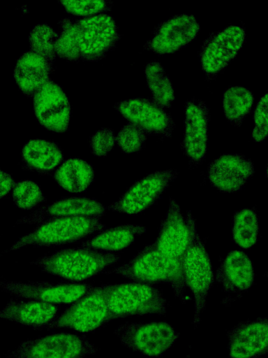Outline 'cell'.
Segmentation results:
<instances>
[{
	"instance_id": "obj_1",
	"label": "cell",
	"mask_w": 268,
	"mask_h": 358,
	"mask_svg": "<svg viewBox=\"0 0 268 358\" xmlns=\"http://www.w3.org/2000/svg\"><path fill=\"white\" fill-rule=\"evenodd\" d=\"M112 273L147 285L167 283L182 299L186 287L182 263L163 254L151 245L146 246L127 264Z\"/></svg>"
},
{
	"instance_id": "obj_2",
	"label": "cell",
	"mask_w": 268,
	"mask_h": 358,
	"mask_svg": "<svg viewBox=\"0 0 268 358\" xmlns=\"http://www.w3.org/2000/svg\"><path fill=\"white\" fill-rule=\"evenodd\" d=\"M119 256L87 248H65L32 262L43 271L80 282L90 278L116 264Z\"/></svg>"
},
{
	"instance_id": "obj_3",
	"label": "cell",
	"mask_w": 268,
	"mask_h": 358,
	"mask_svg": "<svg viewBox=\"0 0 268 358\" xmlns=\"http://www.w3.org/2000/svg\"><path fill=\"white\" fill-rule=\"evenodd\" d=\"M104 228L105 225L98 217L51 218L38 223L31 233L16 241L10 250L28 245L52 246L70 243Z\"/></svg>"
},
{
	"instance_id": "obj_4",
	"label": "cell",
	"mask_w": 268,
	"mask_h": 358,
	"mask_svg": "<svg viewBox=\"0 0 268 358\" xmlns=\"http://www.w3.org/2000/svg\"><path fill=\"white\" fill-rule=\"evenodd\" d=\"M105 286L111 320L166 312V300L149 285L135 282Z\"/></svg>"
},
{
	"instance_id": "obj_5",
	"label": "cell",
	"mask_w": 268,
	"mask_h": 358,
	"mask_svg": "<svg viewBox=\"0 0 268 358\" xmlns=\"http://www.w3.org/2000/svg\"><path fill=\"white\" fill-rule=\"evenodd\" d=\"M186 221L189 231V242L182 266L186 285L190 287L195 299L193 322L196 325L200 321V313L205 307L206 297L212 285L213 272L208 254L190 213H187Z\"/></svg>"
},
{
	"instance_id": "obj_6",
	"label": "cell",
	"mask_w": 268,
	"mask_h": 358,
	"mask_svg": "<svg viewBox=\"0 0 268 358\" xmlns=\"http://www.w3.org/2000/svg\"><path fill=\"white\" fill-rule=\"evenodd\" d=\"M111 320L105 286L93 287L66 310L47 329L68 328L81 332L97 330Z\"/></svg>"
},
{
	"instance_id": "obj_7",
	"label": "cell",
	"mask_w": 268,
	"mask_h": 358,
	"mask_svg": "<svg viewBox=\"0 0 268 358\" xmlns=\"http://www.w3.org/2000/svg\"><path fill=\"white\" fill-rule=\"evenodd\" d=\"M96 351L87 338L61 333L24 341L6 358H85Z\"/></svg>"
},
{
	"instance_id": "obj_8",
	"label": "cell",
	"mask_w": 268,
	"mask_h": 358,
	"mask_svg": "<svg viewBox=\"0 0 268 358\" xmlns=\"http://www.w3.org/2000/svg\"><path fill=\"white\" fill-rule=\"evenodd\" d=\"M115 333L124 345L150 357L161 356L179 337L171 325L162 322H127Z\"/></svg>"
},
{
	"instance_id": "obj_9",
	"label": "cell",
	"mask_w": 268,
	"mask_h": 358,
	"mask_svg": "<svg viewBox=\"0 0 268 358\" xmlns=\"http://www.w3.org/2000/svg\"><path fill=\"white\" fill-rule=\"evenodd\" d=\"M80 58L95 62L112 50L120 38L113 17L99 14L77 20L75 23Z\"/></svg>"
},
{
	"instance_id": "obj_10",
	"label": "cell",
	"mask_w": 268,
	"mask_h": 358,
	"mask_svg": "<svg viewBox=\"0 0 268 358\" xmlns=\"http://www.w3.org/2000/svg\"><path fill=\"white\" fill-rule=\"evenodd\" d=\"M245 31L229 26L211 34L203 43L200 54L202 70L209 79L221 71L236 56L245 39Z\"/></svg>"
},
{
	"instance_id": "obj_11",
	"label": "cell",
	"mask_w": 268,
	"mask_h": 358,
	"mask_svg": "<svg viewBox=\"0 0 268 358\" xmlns=\"http://www.w3.org/2000/svg\"><path fill=\"white\" fill-rule=\"evenodd\" d=\"M0 287L16 296L52 304L75 301L93 287L91 285L80 282L13 281H1Z\"/></svg>"
},
{
	"instance_id": "obj_12",
	"label": "cell",
	"mask_w": 268,
	"mask_h": 358,
	"mask_svg": "<svg viewBox=\"0 0 268 358\" xmlns=\"http://www.w3.org/2000/svg\"><path fill=\"white\" fill-rule=\"evenodd\" d=\"M177 176L173 169L154 172L133 184L108 208L126 214L142 212L152 205Z\"/></svg>"
},
{
	"instance_id": "obj_13",
	"label": "cell",
	"mask_w": 268,
	"mask_h": 358,
	"mask_svg": "<svg viewBox=\"0 0 268 358\" xmlns=\"http://www.w3.org/2000/svg\"><path fill=\"white\" fill-rule=\"evenodd\" d=\"M114 107L146 134L165 137L172 134L174 123L171 115L154 101L143 98L130 99L117 103Z\"/></svg>"
},
{
	"instance_id": "obj_14",
	"label": "cell",
	"mask_w": 268,
	"mask_h": 358,
	"mask_svg": "<svg viewBox=\"0 0 268 358\" xmlns=\"http://www.w3.org/2000/svg\"><path fill=\"white\" fill-rule=\"evenodd\" d=\"M199 31L193 15H175L156 26L144 48L160 55L174 52L191 42Z\"/></svg>"
},
{
	"instance_id": "obj_15",
	"label": "cell",
	"mask_w": 268,
	"mask_h": 358,
	"mask_svg": "<svg viewBox=\"0 0 268 358\" xmlns=\"http://www.w3.org/2000/svg\"><path fill=\"white\" fill-rule=\"evenodd\" d=\"M34 109L38 122L46 129L55 132L68 129L70 103L61 88L49 81L34 96Z\"/></svg>"
},
{
	"instance_id": "obj_16",
	"label": "cell",
	"mask_w": 268,
	"mask_h": 358,
	"mask_svg": "<svg viewBox=\"0 0 268 358\" xmlns=\"http://www.w3.org/2000/svg\"><path fill=\"white\" fill-rule=\"evenodd\" d=\"M209 110L201 100L191 99L185 106L184 132L182 148L195 164L204 158L208 143Z\"/></svg>"
},
{
	"instance_id": "obj_17",
	"label": "cell",
	"mask_w": 268,
	"mask_h": 358,
	"mask_svg": "<svg viewBox=\"0 0 268 358\" xmlns=\"http://www.w3.org/2000/svg\"><path fill=\"white\" fill-rule=\"evenodd\" d=\"M230 358H257L267 352V317L241 322L228 333Z\"/></svg>"
},
{
	"instance_id": "obj_18",
	"label": "cell",
	"mask_w": 268,
	"mask_h": 358,
	"mask_svg": "<svg viewBox=\"0 0 268 358\" xmlns=\"http://www.w3.org/2000/svg\"><path fill=\"white\" fill-rule=\"evenodd\" d=\"M253 173L252 162L238 154L222 155L213 161L208 169L211 183L223 192L240 189Z\"/></svg>"
},
{
	"instance_id": "obj_19",
	"label": "cell",
	"mask_w": 268,
	"mask_h": 358,
	"mask_svg": "<svg viewBox=\"0 0 268 358\" xmlns=\"http://www.w3.org/2000/svg\"><path fill=\"white\" fill-rule=\"evenodd\" d=\"M189 242V231L179 206L172 199L158 236L151 245L163 254L182 263Z\"/></svg>"
},
{
	"instance_id": "obj_20",
	"label": "cell",
	"mask_w": 268,
	"mask_h": 358,
	"mask_svg": "<svg viewBox=\"0 0 268 358\" xmlns=\"http://www.w3.org/2000/svg\"><path fill=\"white\" fill-rule=\"evenodd\" d=\"M105 208L98 201L84 197H71L44 206L28 217L19 220L18 224H36L44 220L73 216H94L100 217Z\"/></svg>"
},
{
	"instance_id": "obj_21",
	"label": "cell",
	"mask_w": 268,
	"mask_h": 358,
	"mask_svg": "<svg viewBox=\"0 0 268 358\" xmlns=\"http://www.w3.org/2000/svg\"><path fill=\"white\" fill-rule=\"evenodd\" d=\"M58 310L56 304L38 301L11 299L0 310V317L22 325L39 329L50 324Z\"/></svg>"
},
{
	"instance_id": "obj_22",
	"label": "cell",
	"mask_w": 268,
	"mask_h": 358,
	"mask_svg": "<svg viewBox=\"0 0 268 358\" xmlns=\"http://www.w3.org/2000/svg\"><path fill=\"white\" fill-rule=\"evenodd\" d=\"M51 64L43 57L31 52L24 53L14 68V78L27 96H34L49 80Z\"/></svg>"
},
{
	"instance_id": "obj_23",
	"label": "cell",
	"mask_w": 268,
	"mask_h": 358,
	"mask_svg": "<svg viewBox=\"0 0 268 358\" xmlns=\"http://www.w3.org/2000/svg\"><path fill=\"white\" fill-rule=\"evenodd\" d=\"M216 280L226 291L241 292L248 289L254 280L252 263L241 251H232L216 273Z\"/></svg>"
},
{
	"instance_id": "obj_24",
	"label": "cell",
	"mask_w": 268,
	"mask_h": 358,
	"mask_svg": "<svg viewBox=\"0 0 268 358\" xmlns=\"http://www.w3.org/2000/svg\"><path fill=\"white\" fill-rule=\"evenodd\" d=\"M63 155L54 143L42 139L27 142L22 150V161L25 169L47 174L62 161Z\"/></svg>"
},
{
	"instance_id": "obj_25",
	"label": "cell",
	"mask_w": 268,
	"mask_h": 358,
	"mask_svg": "<svg viewBox=\"0 0 268 358\" xmlns=\"http://www.w3.org/2000/svg\"><path fill=\"white\" fill-rule=\"evenodd\" d=\"M145 231L139 225H121L100 232L82 243L81 246L102 252H111L128 247L137 236Z\"/></svg>"
},
{
	"instance_id": "obj_26",
	"label": "cell",
	"mask_w": 268,
	"mask_h": 358,
	"mask_svg": "<svg viewBox=\"0 0 268 358\" xmlns=\"http://www.w3.org/2000/svg\"><path fill=\"white\" fill-rule=\"evenodd\" d=\"M94 178V171L91 164L77 158L65 161L54 174V179L60 187L75 193L86 190Z\"/></svg>"
},
{
	"instance_id": "obj_27",
	"label": "cell",
	"mask_w": 268,
	"mask_h": 358,
	"mask_svg": "<svg viewBox=\"0 0 268 358\" xmlns=\"http://www.w3.org/2000/svg\"><path fill=\"white\" fill-rule=\"evenodd\" d=\"M254 101L253 93L241 86H232L223 94V107L226 119L234 126H240L251 111Z\"/></svg>"
},
{
	"instance_id": "obj_28",
	"label": "cell",
	"mask_w": 268,
	"mask_h": 358,
	"mask_svg": "<svg viewBox=\"0 0 268 358\" xmlns=\"http://www.w3.org/2000/svg\"><path fill=\"white\" fill-rule=\"evenodd\" d=\"M144 74L154 101L162 107H170L175 99L174 88L163 66L158 62H149Z\"/></svg>"
},
{
	"instance_id": "obj_29",
	"label": "cell",
	"mask_w": 268,
	"mask_h": 358,
	"mask_svg": "<svg viewBox=\"0 0 268 358\" xmlns=\"http://www.w3.org/2000/svg\"><path fill=\"white\" fill-rule=\"evenodd\" d=\"M258 234V219L253 209L245 208L235 213L232 235L235 243L248 248L256 241Z\"/></svg>"
},
{
	"instance_id": "obj_30",
	"label": "cell",
	"mask_w": 268,
	"mask_h": 358,
	"mask_svg": "<svg viewBox=\"0 0 268 358\" xmlns=\"http://www.w3.org/2000/svg\"><path fill=\"white\" fill-rule=\"evenodd\" d=\"M57 33L47 24L36 25L31 31L29 41L31 52L43 57L50 64L55 56L54 38Z\"/></svg>"
},
{
	"instance_id": "obj_31",
	"label": "cell",
	"mask_w": 268,
	"mask_h": 358,
	"mask_svg": "<svg viewBox=\"0 0 268 358\" xmlns=\"http://www.w3.org/2000/svg\"><path fill=\"white\" fill-rule=\"evenodd\" d=\"M61 34L54 42L55 53L67 60L77 61L80 56L76 27L66 18L61 21Z\"/></svg>"
},
{
	"instance_id": "obj_32",
	"label": "cell",
	"mask_w": 268,
	"mask_h": 358,
	"mask_svg": "<svg viewBox=\"0 0 268 358\" xmlns=\"http://www.w3.org/2000/svg\"><path fill=\"white\" fill-rule=\"evenodd\" d=\"M13 199L21 209H31L45 201L40 187L29 180L20 181L13 187Z\"/></svg>"
},
{
	"instance_id": "obj_33",
	"label": "cell",
	"mask_w": 268,
	"mask_h": 358,
	"mask_svg": "<svg viewBox=\"0 0 268 358\" xmlns=\"http://www.w3.org/2000/svg\"><path fill=\"white\" fill-rule=\"evenodd\" d=\"M146 140V133L133 123H128L123 127L116 137L119 146L126 153L141 150Z\"/></svg>"
},
{
	"instance_id": "obj_34",
	"label": "cell",
	"mask_w": 268,
	"mask_h": 358,
	"mask_svg": "<svg viewBox=\"0 0 268 358\" xmlns=\"http://www.w3.org/2000/svg\"><path fill=\"white\" fill-rule=\"evenodd\" d=\"M66 10L75 15L89 16L108 10L112 3L107 1H60Z\"/></svg>"
},
{
	"instance_id": "obj_35",
	"label": "cell",
	"mask_w": 268,
	"mask_h": 358,
	"mask_svg": "<svg viewBox=\"0 0 268 358\" xmlns=\"http://www.w3.org/2000/svg\"><path fill=\"white\" fill-rule=\"evenodd\" d=\"M115 141L116 137L111 129H100L89 139L92 153L98 157L106 155L113 148Z\"/></svg>"
},
{
	"instance_id": "obj_36",
	"label": "cell",
	"mask_w": 268,
	"mask_h": 358,
	"mask_svg": "<svg viewBox=\"0 0 268 358\" xmlns=\"http://www.w3.org/2000/svg\"><path fill=\"white\" fill-rule=\"evenodd\" d=\"M267 94L259 101L254 113V128L252 138L257 142L264 141L268 132Z\"/></svg>"
},
{
	"instance_id": "obj_37",
	"label": "cell",
	"mask_w": 268,
	"mask_h": 358,
	"mask_svg": "<svg viewBox=\"0 0 268 358\" xmlns=\"http://www.w3.org/2000/svg\"><path fill=\"white\" fill-rule=\"evenodd\" d=\"M15 184L13 177L0 169V199L7 195Z\"/></svg>"
}]
</instances>
